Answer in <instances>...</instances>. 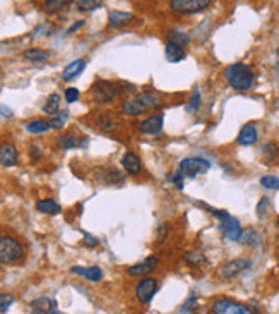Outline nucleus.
<instances>
[{
    "label": "nucleus",
    "mask_w": 279,
    "mask_h": 314,
    "mask_svg": "<svg viewBox=\"0 0 279 314\" xmlns=\"http://www.w3.org/2000/svg\"><path fill=\"white\" fill-rule=\"evenodd\" d=\"M225 77L230 86L236 91H248L255 81L252 67L247 64H231L225 71Z\"/></svg>",
    "instance_id": "1"
},
{
    "label": "nucleus",
    "mask_w": 279,
    "mask_h": 314,
    "mask_svg": "<svg viewBox=\"0 0 279 314\" xmlns=\"http://www.w3.org/2000/svg\"><path fill=\"white\" fill-rule=\"evenodd\" d=\"M24 256V247L14 237L0 236V265L16 263Z\"/></svg>",
    "instance_id": "2"
},
{
    "label": "nucleus",
    "mask_w": 279,
    "mask_h": 314,
    "mask_svg": "<svg viewBox=\"0 0 279 314\" xmlns=\"http://www.w3.org/2000/svg\"><path fill=\"white\" fill-rule=\"evenodd\" d=\"M211 213L219 218V225H221V228H223V232H225V236L228 241H240L243 230H242V227H240L238 220L230 217L228 213L221 212V210H211Z\"/></svg>",
    "instance_id": "3"
},
{
    "label": "nucleus",
    "mask_w": 279,
    "mask_h": 314,
    "mask_svg": "<svg viewBox=\"0 0 279 314\" xmlns=\"http://www.w3.org/2000/svg\"><path fill=\"white\" fill-rule=\"evenodd\" d=\"M212 314H255L252 309L245 304L230 301V299H217L211 306Z\"/></svg>",
    "instance_id": "4"
},
{
    "label": "nucleus",
    "mask_w": 279,
    "mask_h": 314,
    "mask_svg": "<svg viewBox=\"0 0 279 314\" xmlns=\"http://www.w3.org/2000/svg\"><path fill=\"white\" fill-rule=\"evenodd\" d=\"M211 168V163L204 160V158H197V156H190L185 158V160L180 162V170L185 177H197L199 173H206Z\"/></svg>",
    "instance_id": "5"
},
{
    "label": "nucleus",
    "mask_w": 279,
    "mask_h": 314,
    "mask_svg": "<svg viewBox=\"0 0 279 314\" xmlns=\"http://www.w3.org/2000/svg\"><path fill=\"white\" fill-rule=\"evenodd\" d=\"M211 6L209 0H172L170 7L175 12L180 14H196L201 11H206Z\"/></svg>",
    "instance_id": "6"
},
{
    "label": "nucleus",
    "mask_w": 279,
    "mask_h": 314,
    "mask_svg": "<svg viewBox=\"0 0 279 314\" xmlns=\"http://www.w3.org/2000/svg\"><path fill=\"white\" fill-rule=\"evenodd\" d=\"M156 290H158V280L153 276H144V280H141L139 285L135 287V297L141 304H149L153 301Z\"/></svg>",
    "instance_id": "7"
},
{
    "label": "nucleus",
    "mask_w": 279,
    "mask_h": 314,
    "mask_svg": "<svg viewBox=\"0 0 279 314\" xmlns=\"http://www.w3.org/2000/svg\"><path fill=\"white\" fill-rule=\"evenodd\" d=\"M118 95V88L110 81H98L93 86V98L96 103H108L115 100Z\"/></svg>",
    "instance_id": "8"
},
{
    "label": "nucleus",
    "mask_w": 279,
    "mask_h": 314,
    "mask_svg": "<svg viewBox=\"0 0 279 314\" xmlns=\"http://www.w3.org/2000/svg\"><path fill=\"white\" fill-rule=\"evenodd\" d=\"M248 266H250V261L243 259V257H236V259L228 261V263L221 268V276L226 280L235 278V276H238L243 270H247Z\"/></svg>",
    "instance_id": "9"
},
{
    "label": "nucleus",
    "mask_w": 279,
    "mask_h": 314,
    "mask_svg": "<svg viewBox=\"0 0 279 314\" xmlns=\"http://www.w3.org/2000/svg\"><path fill=\"white\" fill-rule=\"evenodd\" d=\"M158 263H159L158 257H156V256H149V257H146L144 261H141V263L130 266V268L127 270V273H129L130 276H146L148 273H151L153 270H156Z\"/></svg>",
    "instance_id": "10"
},
{
    "label": "nucleus",
    "mask_w": 279,
    "mask_h": 314,
    "mask_svg": "<svg viewBox=\"0 0 279 314\" xmlns=\"http://www.w3.org/2000/svg\"><path fill=\"white\" fill-rule=\"evenodd\" d=\"M17 160H19V154L14 144L11 143L0 144V165L14 167V165H17Z\"/></svg>",
    "instance_id": "11"
},
{
    "label": "nucleus",
    "mask_w": 279,
    "mask_h": 314,
    "mask_svg": "<svg viewBox=\"0 0 279 314\" xmlns=\"http://www.w3.org/2000/svg\"><path fill=\"white\" fill-rule=\"evenodd\" d=\"M163 114H156V115H151L148 117L146 120L141 122L139 129L143 134H158L161 133L163 129Z\"/></svg>",
    "instance_id": "12"
},
{
    "label": "nucleus",
    "mask_w": 279,
    "mask_h": 314,
    "mask_svg": "<svg viewBox=\"0 0 279 314\" xmlns=\"http://www.w3.org/2000/svg\"><path fill=\"white\" fill-rule=\"evenodd\" d=\"M122 167H124L125 172L130 173V175H139V173L143 172V163H141V158L132 151H127L124 154V158H122Z\"/></svg>",
    "instance_id": "13"
},
{
    "label": "nucleus",
    "mask_w": 279,
    "mask_h": 314,
    "mask_svg": "<svg viewBox=\"0 0 279 314\" xmlns=\"http://www.w3.org/2000/svg\"><path fill=\"white\" fill-rule=\"evenodd\" d=\"M236 143L242 144V146H252V144L257 143V129H255L254 124H245L242 129H240L238 139Z\"/></svg>",
    "instance_id": "14"
},
{
    "label": "nucleus",
    "mask_w": 279,
    "mask_h": 314,
    "mask_svg": "<svg viewBox=\"0 0 279 314\" xmlns=\"http://www.w3.org/2000/svg\"><path fill=\"white\" fill-rule=\"evenodd\" d=\"M57 304L48 297H40L36 301L31 302V311L33 314H53Z\"/></svg>",
    "instance_id": "15"
},
{
    "label": "nucleus",
    "mask_w": 279,
    "mask_h": 314,
    "mask_svg": "<svg viewBox=\"0 0 279 314\" xmlns=\"http://www.w3.org/2000/svg\"><path fill=\"white\" fill-rule=\"evenodd\" d=\"M74 275H81L84 276L86 280H89V282H99V280L103 278V271L99 266H89V268H81V266H74L72 270Z\"/></svg>",
    "instance_id": "16"
},
{
    "label": "nucleus",
    "mask_w": 279,
    "mask_h": 314,
    "mask_svg": "<svg viewBox=\"0 0 279 314\" xmlns=\"http://www.w3.org/2000/svg\"><path fill=\"white\" fill-rule=\"evenodd\" d=\"M84 67H86V60L84 59L74 60V62H70L62 71V79L64 81H72L74 77H77L79 74L84 71Z\"/></svg>",
    "instance_id": "17"
},
{
    "label": "nucleus",
    "mask_w": 279,
    "mask_h": 314,
    "mask_svg": "<svg viewBox=\"0 0 279 314\" xmlns=\"http://www.w3.org/2000/svg\"><path fill=\"white\" fill-rule=\"evenodd\" d=\"M134 19V16L129 12H122V11H111L110 16H108V22H110L111 28H122Z\"/></svg>",
    "instance_id": "18"
},
{
    "label": "nucleus",
    "mask_w": 279,
    "mask_h": 314,
    "mask_svg": "<svg viewBox=\"0 0 279 314\" xmlns=\"http://www.w3.org/2000/svg\"><path fill=\"white\" fill-rule=\"evenodd\" d=\"M135 100L143 105L144 110H153V109H159V107H161V100L156 95H153V93H139V96H137Z\"/></svg>",
    "instance_id": "19"
},
{
    "label": "nucleus",
    "mask_w": 279,
    "mask_h": 314,
    "mask_svg": "<svg viewBox=\"0 0 279 314\" xmlns=\"http://www.w3.org/2000/svg\"><path fill=\"white\" fill-rule=\"evenodd\" d=\"M36 210L40 213L43 215H59L62 212V208H60V204L57 203L53 199H41L36 203Z\"/></svg>",
    "instance_id": "20"
},
{
    "label": "nucleus",
    "mask_w": 279,
    "mask_h": 314,
    "mask_svg": "<svg viewBox=\"0 0 279 314\" xmlns=\"http://www.w3.org/2000/svg\"><path fill=\"white\" fill-rule=\"evenodd\" d=\"M164 55H166V59L170 62H180L185 57V50H183V46L177 45V43H166V48H164Z\"/></svg>",
    "instance_id": "21"
},
{
    "label": "nucleus",
    "mask_w": 279,
    "mask_h": 314,
    "mask_svg": "<svg viewBox=\"0 0 279 314\" xmlns=\"http://www.w3.org/2000/svg\"><path fill=\"white\" fill-rule=\"evenodd\" d=\"M240 242H242L243 246H257V244L261 242V233L257 230H254V228H247V230L242 232Z\"/></svg>",
    "instance_id": "22"
},
{
    "label": "nucleus",
    "mask_w": 279,
    "mask_h": 314,
    "mask_svg": "<svg viewBox=\"0 0 279 314\" xmlns=\"http://www.w3.org/2000/svg\"><path fill=\"white\" fill-rule=\"evenodd\" d=\"M122 110H124L125 115H132V117L141 115L144 112L143 105H141L137 100H125L124 103H122Z\"/></svg>",
    "instance_id": "23"
},
{
    "label": "nucleus",
    "mask_w": 279,
    "mask_h": 314,
    "mask_svg": "<svg viewBox=\"0 0 279 314\" xmlns=\"http://www.w3.org/2000/svg\"><path fill=\"white\" fill-rule=\"evenodd\" d=\"M168 41L170 43H177L180 46H187L188 43H190V36L183 31L172 30V31H168Z\"/></svg>",
    "instance_id": "24"
},
{
    "label": "nucleus",
    "mask_w": 279,
    "mask_h": 314,
    "mask_svg": "<svg viewBox=\"0 0 279 314\" xmlns=\"http://www.w3.org/2000/svg\"><path fill=\"white\" fill-rule=\"evenodd\" d=\"M59 110H60V95L53 93V95H50L48 98H46V103L43 105V112L48 115H53Z\"/></svg>",
    "instance_id": "25"
},
{
    "label": "nucleus",
    "mask_w": 279,
    "mask_h": 314,
    "mask_svg": "<svg viewBox=\"0 0 279 314\" xmlns=\"http://www.w3.org/2000/svg\"><path fill=\"white\" fill-rule=\"evenodd\" d=\"M22 57L26 60H31V62H43V60L48 59V51H45L41 48H30L22 54Z\"/></svg>",
    "instance_id": "26"
},
{
    "label": "nucleus",
    "mask_w": 279,
    "mask_h": 314,
    "mask_svg": "<svg viewBox=\"0 0 279 314\" xmlns=\"http://www.w3.org/2000/svg\"><path fill=\"white\" fill-rule=\"evenodd\" d=\"M185 261L193 268H197V266H202L206 263V256L201 251H188L185 254Z\"/></svg>",
    "instance_id": "27"
},
{
    "label": "nucleus",
    "mask_w": 279,
    "mask_h": 314,
    "mask_svg": "<svg viewBox=\"0 0 279 314\" xmlns=\"http://www.w3.org/2000/svg\"><path fill=\"white\" fill-rule=\"evenodd\" d=\"M48 129H50V125L46 120H33L26 125V130L31 134H41V133H46Z\"/></svg>",
    "instance_id": "28"
},
{
    "label": "nucleus",
    "mask_w": 279,
    "mask_h": 314,
    "mask_svg": "<svg viewBox=\"0 0 279 314\" xmlns=\"http://www.w3.org/2000/svg\"><path fill=\"white\" fill-rule=\"evenodd\" d=\"M115 119L111 117V114H101L98 117V120H96V125L99 129H103V130H111L113 127H115Z\"/></svg>",
    "instance_id": "29"
},
{
    "label": "nucleus",
    "mask_w": 279,
    "mask_h": 314,
    "mask_svg": "<svg viewBox=\"0 0 279 314\" xmlns=\"http://www.w3.org/2000/svg\"><path fill=\"white\" fill-rule=\"evenodd\" d=\"M261 153L264 154V156L267 158V160H274V158L277 156V153H279L277 144L274 143V141H267V143H264V144H262V148H261Z\"/></svg>",
    "instance_id": "30"
},
{
    "label": "nucleus",
    "mask_w": 279,
    "mask_h": 314,
    "mask_svg": "<svg viewBox=\"0 0 279 314\" xmlns=\"http://www.w3.org/2000/svg\"><path fill=\"white\" fill-rule=\"evenodd\" d=\"M79 144V139L75 138L72 134H62L59 138V146L62 149H70V148H75Z\"/></svg>",
    "instance_id": "31"
},
{
    "label": "nucleus",
    "mask_w": 279,
    "mask_h": 314,
    "mask_svg": "<svg viewBox=\"0 0 279 314\" xmlns=\"http://www.w3.org/2000/svg\"><path fill=\"white\" fill-rule=\"evenodd\" d=\"M75 6H77L79 11L88 12V11H94V9L103 7V2H99V0H79V2H75Z\"/></svg>",
    "instance_id": "32"
},
{
    "label": "nucleus",
    "mask_w": 279,
    "mask_h": 314,
    "mask_svg": "<svg viewBox=\"0 0 279 314\" xmlns=\"http://www.w3.org/2000/svg\"><path fill=\"white\" fill-rule=\"evenodd\" d=\"M67 119H69V112H62L60 115H57V117H53V119H50L48 120L50 129H62L64 124L67 122Z\"/></svg>",
    "instance_id": "33"
},
{
    "label": "nucleus",
    "mask_w": 279,
    "mask_h": 314,
    "mask_svg": "<svg viewBox=\"0 0 279 314\" xmlns=\"http://www.w3.org/2000/svg\"><path fill=\"white\" fill-rule=\"evenodd\" d=\"M261 186L264 187V189L276 191V189H279V179L274 175H264L261 179Z\"/></svg>",
    "instance_id": "34"
},
{
    "label": "nucleus",
    "mask_w": 279,
    "mask_h": 314,
    "mask_svg": "<svg viewBox=\"0 0 279 314\" xmlns=\"http://www.w3.org/2000/svg\"><path fill=\"white\" fill-rule=\"evenodd\" d=\"M196 309H197V297H196V294H192L190 297L185 301V304L182 306L180 312L182 314H190V312L196 311Z\"/></svg>",
    "instance_id": "35"
},
{
    "label": "nucleus",
    "mask_w": 279,
    "mask_h": 314,
    "mask_svg": "<svg viewBox=\"0 0 279 314\" xmlns=\"http://www.w3.org/2000/svg\"><path fill=\"white\" fill-rule=\"evenodd\" d=\"M199 107H201V93L196 88V90L192 91V98H190V103L187 105V112H196L199 110Z\"/></svg>",
    "instance_id": "36"
},
{
    "label": "nucleus",
    "mask_w": 279,
    "mask_h": 314,
    "mask_svg": "<svg viewBox=\"0 0 279 314\" xmlns=\"http://www.w3.org/2000/svg\"><path fill=\"white\" fill-rule=\"evenodd\" d=\"M269 208H271V201H269V198H266V196H264V198L261 199V203H259V206H257V215H259V218H266Z\"/></svg>",
    "instance_id": "37"
},
{
    "label": "nucleus",
    "mask_w": 279,
    "mask_h": 314,
    "mask_svg": "<svg viewBox=\"0 0 279 314\" xmlns=\"http://www.w3.org/2000/svg\"><path fill=\"white\" fill-rule=\"evenodd\" d=\"M69 4L70 2H67V0H48V2H45V7L48 11H59V9L67 7Z\"/></svg>",
    "instance_id": "38"
},
{
    "label": "nucleus",
    "mask_w": 279,
    "mask_h": 314,
    "mask_svg": "<svg viewBox=\"0 0 279 314\" xmlns=\"http://www.w3.org/2000/svg\"><path fill=\"white\" fill-rule=\"evenodd\" d=\"M14 297L11 294H0V312H6L12 306Z\"/></svg>",
    "instance_id": "39"
},
{
    "label": "nucleus",
    "mask_w": 279,
    "mask_h": 314,
    "mask_svg": "<svg viewBox=\"0 0 279 314\" xmlns=\"http://www.w3.org/2000/svg\"><path fill=\"white\" fill-rule=\"evenodd\" d=\"M183 179H185V175H183L180 170H175L172 175H170V182L177 186L178 189H183Z\"/></svg>",
    "instance_id": "40"
},
{
    "label": "nucleus",
    "mask_w": 279,
    "mask_h": 314,
    "mask_svg": "<svg viewBox=\"0 0 279 314\" xmlns=\"http://www.w3.org/2000/svg\"><path fill=\"white\" fill-rule=\"evenodd\" d=\"M77 100H79V90L77 88H67V90H65V101L74 103Z\"/></svg>",
    "instance_id": "41"
},
{
    "label": "nucleus",
    "mask_w": 279,
    "mask_h": 314,
    "mask_svg": "<svg viewBox=\"0 0 279 314\" xmlns=\"http://www.w3.org/2000/svg\"><path fill=\"white\" fill-rule=\"evenodd\" d=\"M84 244H86V246H98V239L86 233V236H84Z\"/></svg>",
    "instance_id": "42"
},
{
    "label": "nucleus",
    "mask_w": 279,
    "mask_h": 314,
    "mask_svg": "<svg viewBox=\"0 0 279 314\" xmlns=\"http://www.w3.org/2000/svg\"><path fill=\"white\" fill-rule=\"evenodd\" d=\"M122 86H124V88H122L120 91H124V93H134V91H135V86H134V84L124 83V84H122Z\"/></svg>",
    "instance_id": "43"
},
{
    "label": "nucleus",
    "mask_w": 279,
    "mask_h": 314,
    "mask_svg": "<svg viewBox=\"0 0 279 314\" xmlns=\"http://www.w3.org/2000/svg\"><path fill=\"white\" fill-rule=\"evenodd\" d=\"M166 230H168V225H166V223H163V225H161V232L158 230V239H159V241H164V236H166Z\"/></svg>",
    "instance_id": "44"
},
{
    "label": "nucleus",
    "mask_w": 279,
    "mask_h": 314,
    "mask_svg": "<svg viewBox=\"0 0 279 314\" xmlns=\"http://www.w3.org/2000/svg\"><path fill=\"white\" fill-rule=\"evenodd\" d=\"M82 24H84V22H82V21L75 22V24H72V26H70V28H69V31H67V33H69V35H72V33H74V31H77V30H79V28H81Z\"/></svg>",
    "instance_id": "45"
},
{
    "label": "nucleus",
    "mask_w": 279,
    "mask_h": 314,
    "mask_svg": "<svg viewBox=\"0 0 279 314\" xmlns=\"http://www.w3.org/2000/svg\"><path fill=\"white\" fill-rule=\"evenodd\" d=\"M53 314H64V312H59V311H55Z\"/></svg>",
    "instance_id": "46"
},
{
    "label": "nucleus",
    "mask_w": 279,
    "mask_h": 314,
    "mask_svg": "<svg viewBox=\"0 0 279 314\" xmlns=\"http://www.w3.org/2000/svg\"><path fill=\"white\" fill-rule=\"evenodd\" d=\"M277 55H279V46H277Z\"/></svg>",
    "instance_id": "47"
},
{
    "label": "nucleus",
    "mask_w": 279,
    "mask_h": 314,
    "mask_svg": "<svg viewBox=\"0 0 279 314\" xmlns=\"http://www.w3.org/2000/svg\"><path fill=\"white\" fill-rule=\"evenodd\" d=\"M277 228H279V220H277Z\"/></svg>",
    "instance_id": "48"
},
{
    "label": "nucleus",
    "mask_w": 279,
    "mask_h": 314,
    "mask_svg": "<svg viewBox=\"0 0 279 314\" xmlns=\"http://www.w3.org/2000/svg\"><path fill=\"white\" fill-rule=\"evenodd\" d=\"M277 69H279V62H277Z\"/></svg>",
    "instance_id": "49"
}]
</instances>
